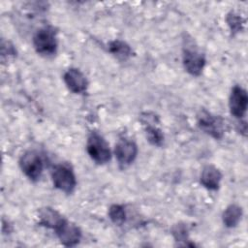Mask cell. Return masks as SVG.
Returning <instances> with one entry per match:
<instances>
[{
  "label": "cell",
  "instance_id": "obj_12",
  "mask_svg": "<svg viewBox=\"0 0 248 248\" xmlns=\"http://www.w3.org/2000/svg\"><path fill=\"white\" fill-rule=\"evenodd\" d=\"M222 173L212 165H207L203 168L201 174V183L208 190H217L220 186Z\"/></svg>",
  "mask_w": 248,
  "mask_h": 248
},
{
  "label": "cell",
  "instance_id": "obj_15",
  "mask_svg": "<svg viewBox=\"0 0 248 248\" xmlns=\"http://www.w3.org/2000/svg\"><path fill=\"white\" fill-rule=\"evenodd\" d=\"M108 49L116 58L120 60H126L132 54L131 47L125 42L119 40H115L109 43Z\"/></svg>",
  "mask_w": 248,
  "mask_h": 248
},
{
  "label": "cell",
  "instance_id": "obj_18",
  "mask_svg": "<svg viewBox=\"0 0 248 248\" xmlns=\"http://www.w3.org/2000/svg\"><path fill=\"white\" fill-rule=\"evenodd\" d=\"M171 232H172L174 238L177 241H185L188 238V231H187L186 226L183 224L174 225Z\"/></svg>",
  "mask_w": 248,
  "mask_h": 248
},
{
  "label": "cell",
  "instance_id": "obj_7",
  "mask_svg": "<svg viewBox=\"0 0 248 248\" xmlns=\"http://www.w3.org/2000/svg\"><path fill=\"white\" fill-rule=\"evenodd\" d=\"M198 123L200 128L215 139H221L224 134L223 120L218 117L211 115L207 111H202L198 117Z\"/></svg>",
  "mask_w": 248,
  "mask_h": 248
},
{
  "label": "cell",
  "instance_id": "obj_1",
  "mask_svg": "<svg viewBox=\"0 0 248 248\" xmlns=\"http://www.w3.org/2000/svg\"><path fill=\"white\" fill-rule=\"evenodd\" d=\"M35 50L43 56H51L57 49V40L55 32L50 27L39 29L33 37Z\"/></svg>",
  "mask_w": 248,
  "mask_h": 248
},
{
  "label": "cell",
  "instance_id": "obj_5",
  "mask_svg": "<svg viewBox=\"0 0 248 248\" xmlns=\"http://www.w3.org/2000/svg\"><path fill=\"white\" fill-rule=\"evenodd\" d=\"M19 166L22 172L32 181H37L43 171V160L39 153L30 150L26 151L19 160Z\"/></svg>",
  "mask_w": 248,
  "mask_h": 248
},
{
  "label": "cell",
  "instance_id": "obj_6",
  "mask_svg": "<svg viewBox=\"0 0 248 248\" xmlns=\"http://www.w3.org/2000/svg\"><path fill=\"white\" fill-rule=\"evenodd\" d=\"M114 154L121 168H126L131 165L137 157L138 147L133 140L121 139L115 145Z\"/></svg>",
  "mask_w": 248,
  "mask_h": 248
},
{
  "label": "cell",
  "instance_id": "obj_14",
  "mask_svg": "<svg viewBox=\"0 0 248 248\" xmlns=\"http://www.w3.org/2000/svg\"><path fill=\"white\" fill-rule=\"evenodd\" d=\"M241 216H242L241 207L236 204H231L223 212V215H222L223 223L228 228H233L238 224V222L241 219Z\"/></svg>",
  "mask_w": 248,
  "mask_h": 248
},
{
  "label": "cell",
  "instance_id": "obj_10",
  "mask_svg": "<svg viewBox=\"0 0 248 248\" xmlns=\"http://www.w3.org/2000/svg\"><path fill=\"white\" fill-rule=\"evenodd\" d=\"M141 122L143 123L148 141L153 145L160 146L163 143L164 135L162 130L156 125L158 123L157 117L154 115L150 116V113H144L141 116Z\"/></svg>",
  "mask_w": 248,
  "mask_h": 248
},
{
  "label": "cell",
  "instance_id": "obj_13",
  "mask_svg": "<svg viewBox=\"0 0 248 248\" xmlns=\"http://www.w3.org/2000/svg\"><path fill=\"white\" fill-rule=\"evenodd\" d=\"M64 220L65 218L53 208L45 207L39 211V224L46 228L55 230Z\"/></svg>",
  "mask_w": 248,
  "mask_h": 248
},
{
  "label": "cell",
  "instance_id": "obj_11",
  "mask_svg": "<svg viewBox=\"0 0 248 248\" xmlns=\"http://www.w3.org/2000/svg\"><path fill=\"white\" fill-rule=\"evenodd\" d=\"M64 81L69 90L77 94L84 92L88 85L85 76L77 68H71L64 74Z\"/></svg>",
  "mask_w": 248,
  "mask_h": 248
},
{
  "label": "cell",
  "instance_id": "obj_2",
  "mask_svg": "<svg viewBox=\"0 0 248 248\" xmlns=\"http://www.w3.org/2000/svg\"><path fill=\"white\" fill-rule=\"evenodd\" d=\"M182 59L184 68L189 74L193 76L201 75L205 65V58L192 41H187L183 46Z\"/></svg>",
  "mask_w": 248,
  "mask_h": 248
},
{
  "label": "cell",
  "instance_id": "obj_8",
  "mask_svg": "<svg viewBox=\"0 0 248 248\" xmlns=\"http://www.w3.org/2000/svg\"><path fill=\"white\" fill-rule=\"evenodd\" d=\"M247 105L248 97L246 91L242 87L235 85L232 89L229 99V107L231 113L236 118L243 117L247 109Z\"/></svg>",
  "mask_w": 248,
  "mask_h": 248
},
{
  "label": "cell",
  "instance_id": "obj_4",
  "mask_svg": "<svg viewBox=\"0 0 248 248\" xmlns=\"http://www.w3.org/2000/svg\"><path fill=\"white\" fill-rule=\"evenodd\" d=\"M51 179L53 185L65 193H72L77 184L73 170L65 164H60L53 168Z\"/></svg>",
  "mask_w": 248,
  "mask_h": 248
},
{
  "label": "cell",
  "instance_id": "obj_3",
  "mask_svg": "<svg viewBox=\"0 0 248 248\" xmlns=\"http://www.w3.org/2000/svg\"><path fill=\"white\" fill-rule=\"evenodd\" d=\"M86 150L90 158L97 164H106L110 159L108 143L96 132L89 135L86 143Z\"/></svg>",
  "mask_w": 248,
  "mask_h": 248
},
{
  "label": "cell",
  "instance_id": "obj_16",
  "mask_svg": "<svg viewBox=\"0 0 248 248\" xmlns=\"http://www.w3.org/2000/svg\"><path fill=\"white\" fill-rule=\"evenodd\" d=\"M108 216L114 224L120 226L125 222L126 212L122 205L112 204L108 209Z\"/></svg>",
  "mask_w": 248,
  "mask_h": 248
},
{
  "label": "cell",
  "instance_id": "obj_17",
  "mask_svg": "<svg viewBox=\"0 0 248 248\" xmlns=\"http://www.w3.org/2000/svg\"><path fill=\"white\" fill-rule=\"evenodd\" d=\"M227 22L230 26L231 30L233 32H238L241 30L242 25L244 23L242 17L239 15H236L234 13H231L227 16Z\"/></svg>",
  "mask_w": 248,
  "mask_h": 248
},
{
  "label": "cell",
  "instance_id": "obj_9",
  "mask_svg": "<svg viewBox=\"0 0 248 248\" xmlns=\"http://www.w3.org/2000/svg\"><path fill=\"white\" fill-rule=\"evenodd\" d=\"M54 231L60 242L65 246H75L79 242L81 237L79 228L66 219Z\"/></svg>",
  "mask_w": 248,
  "mask_h": 248
}]
</instances>
